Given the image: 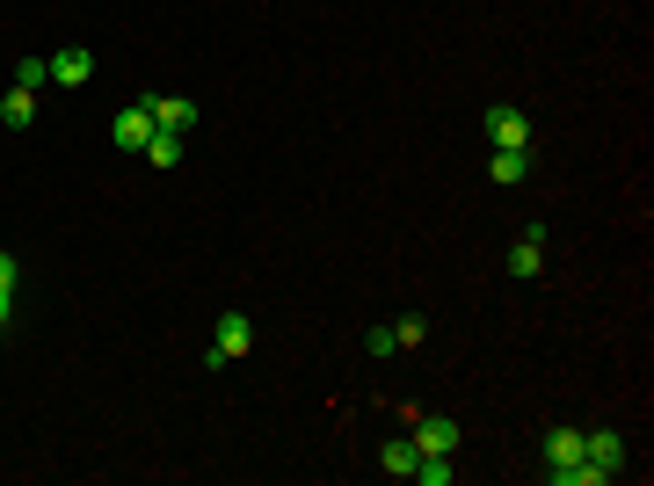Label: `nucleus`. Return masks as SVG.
<instances>
[{
    "label": "nucleus",
    "mask_w": 654,
    "mask_h": 486,
    "mask_svg": "<svg viewBox=\"0 0 654 486\" xmlns=\"http://www.w3.org/2000/svg\"><path fill=\"white\" fill-rule=\"evenodd\" d=\"M538 269H546V233L532 225V233H524V240L510 247V276H516V284H532Z\"/></svg>",
    "instance_id": "7"
},
{
    "label": "nucleus",
    "mask_w": 654,
    "mask_h": 486,
    "mask_svg": "<svg viewBox=\"0 0 654 486\" xmlns=\"http://www.w3.org/2000/svg\"><path fill=\"white\" fill-rule=\"evenodd\" d=\"M255 348V320L247 312H219V327H211V348H205V364L211 370H225L233 356H247Z\"/></svg>",
    "instance_id": "1"
},
{
    "label": "nucleus",
    "mask_w": 654,
    "mask_h": 486,
    "mask_svg": "<svg viewBox=\"0 0 654 486\" xmlns=\"http://www.w3.org/2000/svg\"><path fill=\"white\" fill-rule=\"evenodd\" d=\"M15 276H22V262L8 254V247H0V291H15Z\"/></svg>",
    "instance_id": "16"
},
{
    "label": "nucleus",
    "mask_w": 654,
    "mask_h": 486,
    "mask_svg": "<svg viewBox=\"0 0 654 486\" xmlns=\"http://www.w3.org/2000/svg\"><path fill=\"white\" fill-rule=\"evenodd\" d=\"M0 123H8V131H30V123H37V95H30V87H8V102H0Z\"/></svg>",
    "instance_id": "10"
},
{
    "label": "nucleus",
    "mask_w": 654,
    "mask_h": 486,
    "mask_svg": "<svg viewBox=\"0 0 654 486\" xmlns=\"http://www.w3.org/2000/svg\"><path fill=\"white\" fill-rule=\"evenodd\" d=\"M117 153H145V139H153V109H145V95L131 102V109H117Z\"/></svg>",
    "instance_id": "5"
},
{
    "label": "nucleus",
    "mask_w": 654,
    "mask_h": 486,
    "mask_svg": "<svg viewBox=\"0 0 654 486\" xmlns=\"http://www.w3.org/2000/svg\"><path fill=\"white\" fill-rule=\"evenodd\" d=\"M414 465H422V450H414V436H393V443L378 450V472H386V479H414Z\"/></svg>",
    "instance_id": "8"
},
{
    "label": "nucleus",
    "mask_w": 654,
    "mask_h": 486,
    "mask_svg": "<svg viewBox=\"0 0 654 486\" xmlns=\"http://www.w3.org/2000/svg\"><path fill=\"white\" fill-rule=\"evenodd\" d=\"M430 342V320H422V312H400V320H393V348H422Z\"/></svg>",
    "instance_id": "11"
},
{
    "label": "nucleus",
    "mask_w": 654,
    "mask_h": 486,
    "mask_svg": "<svg viewBox=\"0 0 654 486\" xmlns=\"http://www.w3.org/2000/svg\"><path fill=\"white\" fill-rule=\"evenodd\" d=\"M524 167H532V153H494L488 175H494V182H524Z\"/></svg>",
    "instance_id": "15"
},
{
    "label": "nucleus",
    "mask_w": 654,
    "mask_h": 486,
    "mask_svg": "<svg viewBox=\"0 0 654 486\" xmlns=\"http://www.w3.org/2000/svg\"><path fill=\"white\" fill-rule=\"evenodd\" d=\"M15 320V291H0V327Z\"/></svg>",
    "instance_id": "17"
},
{
    "label": "nucleus",
    "mask_w": 654,
    "mask_h": 486,
    "mask_svg": "<svg viewBox=\"0 0 654 486\" xmlns=\"http://www.w3.org/2000/svg\"><path fill=\"white\" fill-rule=\"evenodd\" d=\"M15 87H30V95L51 87V59H15Z\"/></svg>",
    "instance_id": "13"
},
{
    "label": "nucleus",
    "mask_w": 654,
    "mask_h": 486,
    "mask_svg": "<svg viewBox=\"0 0 654 486\" xmlns=\"http://www.w3.org/2000/svg\"><path fill=\"white\" fill-rule=\"evenodd\" d=\"M488 139H494V153H532V117H524L516 102H494L488 109Z\"/></svg>",
    "instance_id": "2"
},
{
    "label": "nucleus",
    "mask_w": 654,
    "mask_h": 486,
    "mask_svg": "<svg viewBox=\"0 0 654 486\" xmlns=\"http://www.w3.org/2000/svg\"><path fill=\"white\" fill-rule=\"evenodd\" d=\"M145 109H153V131H175V139H183L189 123L205 117V109H197L189 95H145Z\"/></svg>",
    "instance_id": "4"
},
{
    "label": "nucleus",
    "mask_w": 654,
    "mask_h": 486,
    "mask_svg": "<svg viewBox=\"0 0 654 486\" xmlns=\"http://www.w3.org/2000/svg\"><path fill=\"white\" fill-rule=\"evenodd\" d=\"M51 81H59V87H87V81H95V51H87V44H66L59 59H51Z\"/></svg>",
    "instance_id": "6"
},
{
    "label": "nucleus",
    "mask_w": 654,
    "mask_h": 486,
    "mask_svg": "<svg viewBox=\"0 0 654 486\" xmlns=\"http://www.w3.org/2000/svg\"><path fill=\"white\" fill-rule=\"evenodd\" d=\"M574 458H582V428H574V422L546 428V465H574Z\"/></svg>",
    "instance_id": "9"
},
{
    "label": "nucleus",
    "mask_w": 654,
    "mask_h": 486,
    "mask_svg": "<svg viewBox=\"0 0 654 486\" xmlns=\"http://www.w3.org/2000/svg\"><path fill=\"white\" fill-rule=\"evenodd\" d=\"M414 479H422V486H451V479H458V458H422Z\"/></svg>",
    "instance_id": "14"
},
{
    "label": "nucleus",
    "mask_w": 654,
    "mask_h": 486,
    "mask_svg": "<svg viewBox=\"0 0 654 486\" xmlns=\"http://www.w3.org/2000/svg\"><path fill=\"white\" fill-rule=\"evenodd\" d=\"M582 458H589L604 479H618V472L633 465V450H626V436H618V428H582Z\"/></svg>",
    "instance_id": "3"
},
{
    "label": "nucleus",
    "mask_w": 654,
    "mask_h": 486,
    "mask_svg": "<svg viewBox=\"0 0 654 486\" xmlns=\"http://www.w3.org/2000/svg\"><path fill=\"white\" fill-rule=\"evenodd\" d=\"M145 161H153V167H175V161H183V139H175V131H153V139H145Z\"/></svg>",
    "instance_id": "12"
}]
</instances>
